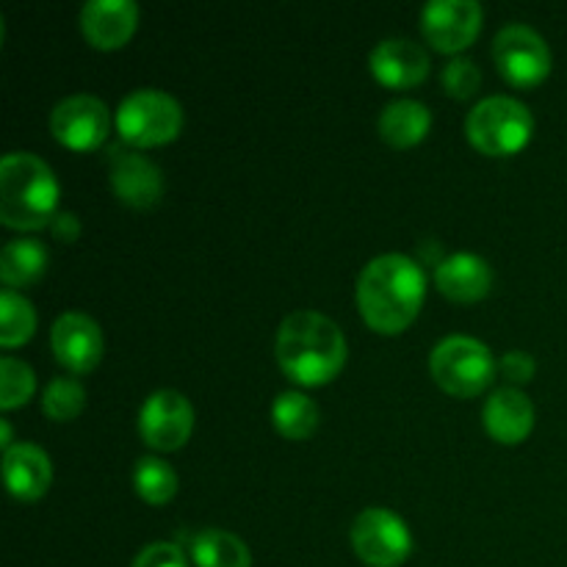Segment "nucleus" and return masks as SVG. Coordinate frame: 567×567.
<instances>
[{
	"label": "nucleus",
	"mask_w": 567,
	"mask_h": 567,
	"mask_svg": "<svg viewBox=\"0 0 567 567\" xmlns=\"http://www.w3.org/2000/svg\"><path fill=\"white\" fill-rule=\"evenodd\" d=\"M48 247L39 238H11L0 252V280L9 288H25L48 271Z\"/></svg>",
	"instance_id": "nucleus-20"
},
{
	"label": "nucleus",
	"mask_w": 567,
	"mask_h": 567,
	"mask_svg": "<svg viewBox=\"0 0 567 567\" xmlns=\"http://www.w3.org/2000/svg\"><path fill=\"white\" fill-rule=\"evenodd\" d=\"M535 358H532L529 352H524V349H509L507 354H502V360H498V371H502V377H507L509 382H515V385H524V382H529L532 377H535Z\"/></svg>",
	"instance_id": "nucleus-29"
},
{
	"label": "nucleus",
	"mask_w": 567,
	"mask_h": 567,
	"mask_svg": "<svg viewBox=\"0 0 567 567\" xmlns=\"http://www.w3.org/2000/svg\"><path fill=\"white\" fill-rule=\"evenodd\" d=\"M3 476L11 496L33 502L48 493L53 465H50L48 452L39 449L37 443H14L3 452Z\"/></svg>",
	"instance_id": "nucleus-17"
},
{
	"label": "nucleus",
	"mask_w": 567,
	"mask_h": 567,
	"mask_svg": "<svg viewBox=\"0 0 567 567\" xmlns=\"http://www.w3.org/2000/svg\"><path fill=\"white\" fill-rule=\"evenodd\" d=\"M86 404V391L75 377H53L42 393V410L53 421H70Z\"/></svg>",
	"instance_id": "nucleus-25"
},
{
	"label": "nucleus",
	"mask_w": 567,
	"mask_h": 567,
	"mask_svg": "<svg viewBox=\"0 0 567 567\" xmlns=\"http://www.w3.org/2000/svg\"><path fill=\"white\" fill-rule=\"evenodd\" d=\"M271 421L291 441H302L319 426V404L302 391H282L271 404Z\"/></svg>",
	"instance_id": "nucleus-22"
},
{
	"label": "nucleus",
	"mask_w": 567,
	"mask_h": 567,
	"mask_svg": "<svg viewBox=\"0 0 567 567\" xmlns=\"http://www.w3.org/2000/svg\"><path fill=\"white\" fill-rule=\"evenodd\" d=\"M441 83L452 97H471L482 83V70L468 55H454L441 72Z\"/></svg>",
	"instance_id": "nucleus-27"
},
{
	"label": "nucleus",
	"mask_w": 567,
	"mask_h": 567,
	"mask_svg": "<svg viewBox=\"0 0 567 567\" xmlns=\"http://www.w3.org/2000/svg\"><path fill=\"white\" fill-rule=\"evenodd\" d=\"M50 343L61 365L70 371H92L103 358V332L100 324L89 313L81 310H66L53 321Z\"/></svg>",
	"instance_id": "nucleus-12"
},
{
	"label": "nucleus",
	"mask_w": 567,
	"mask_h": 567,
	"mask_svg": "<svg viewBox=\"0 0 567 567\" xmlns=\"http://www.w3.org/2000/svg\"><path fill=\"white\" fill-rule=\"evenodd\" d=\"M194 430V408L181 391L161 388L150 393L138 413V432L144 443L161 452H175L188 441Z\"/></svg>",
	"instance_id": "nucleus-9"
},
{
	"label": "nucleus",
	"mask_w": 567,
	"mask_h": 567,
	"mask_svg": "<svg viewBox=\"0 0 567 567\" xmlns=\"http://www.w3.org/2000/svg\"><path fill=\"white\" fill-rule=\"evenodd\" d=\"M133 487L150 504H166L177 493V474L166 460L142 457L133 468Z\"/></svg>",
	"instance_id": "nucleus-24"
},
{
	"label": "nucleus",
	"mask_w": 567,
	"mask_h": 567,
	"mask_svg": "<svg viewBox=\"0 0 567 567\" xmlns=\"http://www.w3.org/2000/svg\"><path fill=\"white\" fill-rule=\"evenodd\" d=\"M138 6L133 0H89L81 9L83 37L100 50H114L133 37Z\"/></svg>",
	"instance_id": "nucleus-15"
},
{
	"label": "nucleus",
	"mask_w": 567,
	"mask_h": 567,
	"mask_svg": "<svg viewBox=\"0 0 567 567\" xmlns=\"http://www.w3.org/2000/svg\"><path fill=\"white\" fill-rule=\"evenodd\" d=\"M59 181L39 155L14 150L0 161V221L17 230H37L53 219Z\"/></svg>",
	"instance_id": "nucleus-3"
},
{
	"label": "nucleus",
	"mask_w": 567,
	"mask_h": 567,
	"mask_svg": "<svg viewBox=\"0 0 567 567\" xmlns=\"http://www.w3.org/2000/svg\"><path fill=\"white\" fill-rule=\"evenodd\" d=\"M493 59L513 86H535L551 72V50L546 39L524 22H509L496 33Z\"/></svg>",
	"instance_id": "nucleus-8"
},
{
	"label": "nucleus",
	"mask_w": 567,
	"mask_h": 567,
	"mask_svg": "<svg viewBox=\"0 0 567 567\" xmlns=\"http://www.w3.org/2000/svg\"><path fill=\"white\" fill-rule=\"evenodd\" d=\"M0 435H3V449L14 446V443H11V426L6 419H0Z\"/></svg>",
	"instance_id": "nucleus-31"
},
{
	"label": "nucleus",
	"mask_w": 567,
	"mask_h": 567,
	"mask_svg": "<svg viewBox=\"0 0 567 567\" xmlns=\"http://www.w3.org/2000/svg\"><path fill=\"white\" fill-rule=\"evenodd\" d=\"M50 230H53L55 238L70 244L81 236V221H78V216L70 214V210H61V214H55L53 219H50Z\"/></svg>",
	"instance_id": "nucleus-30"
},
{
	"label": "nucleus",
	"mask_w": 567,
	"mask_h": 567,
	"mask_svg": "<svg viewBox=\"0 0 567 567\" xmlns=\"http://www.w3.org/2000/svg\"><path fill=\"white\" fill-rule=\"evenodd\" d=\"M131 567H188V559L175 543H150L138 551Z\"/></svg>",
	"instance_id": "nucleus-28"
},
{
	"label": "nucleus",
	"mask_w": 567,
	"mask_h": 567,
	"mask_svg": "<svg viewBox=\"0 0 567 567\" xmlns=\"http://www.w3.org/2000/svg\"><path fill=\"white\" fill-rule=\"evenodd\" d=\"M535 116L529 105L509 94H491L468 111L465 133L487 155H513L532 138Z\"/></svg>",
	"instance_id": "nucleus-4"
},
{
	"label": "nucleus",
	"mask_w": 567,
	"mask_h": 567,
	"mask_svg": "<svg viewBox=\"0 0 567 567\" xmlns=\"http://www.w3.org/2000/svg\"><path fill=\"white\" fill-rule=\"evenodd\" d=\"M482 28V6L476 0H430L421 9V31L443 53L468 48Z\"/></svg>",
	"instance_id": "nucleus-11"
},
{
	"label": "nucleus",
	"mask_w": 567,
	"mask_h": 567,
	"mask_svg": "<svg viewBox=\"0 0 567 567\" xmlns=\"http://www.w3.org/2000/svg\"><path fill=\"white\" fill-rule=\"evenodd\" d=\"M37 330V310L14 288H3L0 293V343L20 347Z\"/></svg>",
	"instance_id": "nucleus-23"
},
{
	"label": "nucleus",
	"mask_w": 567,
	"mask_h": 567,
	"mask_svg": "<svg viewBox=\"0 0 567 567\" xmlns=\"http://www.w3.org/2000/svg\"><path fill=\"white\" fill-rule=\"evenodd\" d=\"M371 75L391 89H410L430 72V53L424 44L408 37H388L374 44L369 55Z\"/></svg>",
	"instance_id": "nucleus-14"
},
{
	"label": "nucleus",
	"mask_w": 567,
	"mask_h": 567,
	"mask_svg": "<svg viewBox=\"0 0 567 567\" xmlns=\"http://www.w3.org/2000/svg\"><path fill=\"white\" fill-rule=\"evenodd\" d=\"M426 293L424 266L402 252H385L363 266L358 308L377 332H402L419 316Z\"/></svg>",
	"instance_id": "nucleus-1"
},
{
	"label": "nucleus",
	"mask_w": 567,
	"mask_h": 567,
	"mask_svg": "<svg viewBox=\"0 0 567 567\" xmlns=\"http://www.w3.org/2000/svg\"><path fill=\"white\" fill-rule=\"evenodd\" d=\"M37 391V377L31 365L17 358L0 360V408L11 410L17 404H25Z\"/></svg>",
	"instance_id": "nucleus-26"
},
{
	"label": "nucleus",
	"mask_w": 567,
	"mask_h": 567,
	"mask_svg": "<svg viewBox=\"0 0 567 567\" xmlns=\"http://www.w3.org/2000/svg\"><path fill=\"white\" fill-rule=\"evenodd\" d=\"M430 109H426L421 100L413 97L391 100V103L382 109L380 122H377L380 136L385 138L388 144H393V147H413V144H419L421 138L430 133Z\"/></svg>",
	"instance_id": "nucleus-19"
},
{
	"label": "nucleus",
	"mask_w": 567,
	"mask_h": 567,
	"mask_svg": "<svg viewBox=\"0 0 567 567\" xmlns=\"http://www.w3.org/2000/svg\"><path fill=\"white\" fill-rule=\"evenodd\" d=\"M183 127V105L164 89H133L116 109V131L133 147L172 142Z\"/></svg>",
	"instance_id": "nucleus-6"
},
{
	"label": "nucleus",
	"mask_w": 567,
	"mask_h": 567,
	"mask_svg": "<svg viewBox=\"0 0 567 567\" xmlns=\"http://www.w3.org/2000/svg\"><path fill=\"white\" fill-rule=\"evenodd\" d=\"M430 369L437 385L452 396H476L491 385L496 360L480 338L446 336L432 349Z\"/></svg>",
	"instance_id": "nucleus-5"
},
{
	"label": "nucleus",
	"mask_w": 567,
	"mask_h": 567,
	"mask_svg": "<svg viewBox=\"0 0 567 567\" xmlns=\"http://www.w3.org/2000/svg\"><path fill=\"white\" fill-rule=\"evenodd\" d=\"M349 537L354 554L371 567H399L413 554V532L388 507H365Z\"/></svg>",
	"instance_id": "nucleus-7"
},
{
	"label": "nucleus",
	"mask_w": 567,
	"mask_h": 567,
	"mask_svg": "<svg viewBox=\"0 0 567 567\" xmlns=\"http://www.w3.org/2000/svg\"><path fill=\"white\" fill-rule=\"evenodd\" d=\"M50 131L72 150L100 147L111 131V111L97 94H70L55 103L50 114Z\"/></svg>",
	"instance_id": "nucleus-10"
},
{
	"label": "nucleus",
	"mask_w": 567,
	"mask_h": 567,
	"mask_svg": "<svg viewBox=\"0 0 567 567\" xmlns=\"http://www.w3.org/2000/svg\"><path fill=\"white\" fill-rule=\"evenodd\" d=\"M482 421L498 443L513 446V443L524 441L535 426V404L524 391L504 385L487 396L485 408H482Z\"/></svg>",
	"instance_id": "nucleus-16"
},
{
	"label": "nucleus",
	"mask_w": 567,
	"mask_h": 567,
	"mask_svg": "<svg viewBox=\"0 0 567 567\" xmlns=\"http://www.w3.org/2000/svg\"><path fill=\"white\" fill-rule=\"evenodd\" d=\"M435 286L454 302H474L482 299L493 286V269L482 255L454 252L437 260Z\"/></svg>",
	"instance_id": "nucleus-18"
},
{
	"label": "nucleus",
	"mask_w": 567,
	"mask_h": 567,
	"mask_svg": "<svg viewBox=\"0 0 567 567\" xmlns=\"http://www.w3.org/2000/svg\"><path fill=\"white\" fill-rule=\"evenodd\" d=\"M111 186H114L116 197L133 208H150L164 194V175H161L158 164L147 158V155L136 153V150L111 147Z\"/></svg>",
	"instance_id": "nucleus-13"
},
{
	"label": "nucleus",
	"mask_w": 567,
	"mask_h": 567,
	"mask_svg": "<svg viewBox=\"0 0 567 567\" xmlns=\"http://www.w3.org/2000/svg\"><path fill=\"white\" fill-rule=\"evenodd\" d=\"M192 559L197 567H249L252 554L249 546L238 535L227 529H208L197 532L192 537Z\"/></svg>",
	"instance_id": "nucleus-21"
},
{
	"label": "nucleus",
	"mask_w": 567,
	"mask_h": 567,
	"mask_svg": "<svg viewBox=\"0 0 567 567\" xmlns=\"http://www.w3.org/2000/svg\"><path fill=\"white\" fill-rule=\"evenodd\" d=\"M280 369L299 385H324L347 363V338L330 316L293 310L277 330Z\"/></svg>",
	"instance_id": "nucleus-2"
}]
</instances>
